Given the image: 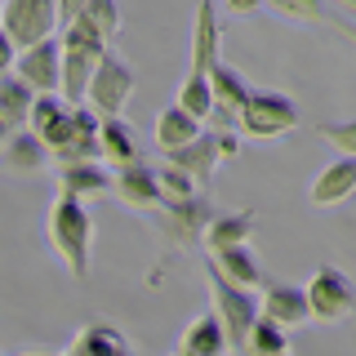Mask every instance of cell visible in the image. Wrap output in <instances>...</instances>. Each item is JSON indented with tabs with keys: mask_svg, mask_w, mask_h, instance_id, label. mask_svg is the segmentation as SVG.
Listing matches in <instances>:
<instances>
[{
	"mask_svg": "<svg viewBox=\"0 0 356 356\" xmlns=\"http://www.w3.org/2000/svg\"><path fill=\"white\" fill-rule=\"evenodd\" d=\"M44 161H54V156H49V147H44L31 129H18L14 138H9L5 156H0V165H5V170H14V174H36Z\"/></svg>",
	"mask_w": 356,
	"mask_h": 356,
	"instance_id": "24",
	"label": "cell"
},
{
	"mask_svg": "<svg viewBox=\"0 0 356 356\" xmlns=\"http://www.w3.org/2000/svg\"><path fill=\"white\" fill-rule=\"evenodd\" d=\"M67 352L72 356H134L129 339L116 325H107V321H89V325H81Z\"/></svg>",
	"mask_w": 356,
	"mask_h": 356,
	"instance_id": "19",
	"label": "cell"
},
{
	"mask_svg": "<svg viewBox=\"0 0 356 356\" xmlns=\"http://www.w3.org/2000/svg\"><path fill=\"white\" fill-rule=\"evenodd\" d=\"M178 352L183 356H232V339H227V330H222V321L214 312H205V316H196L192 325L183 330Z\"/></svg>",
	"mask_w": 356,
	"mask_h": 356,
	"instance_id": "17",
	"label": "cell"
},
{
	"mask_svg": "<svg viewBox=\"0 0 356 356\" xmlns=\"http://www.w3.org/2000/svg\"><path fill=\"white\" fill-rule=\"evenodd\" d=\"M259 5H263V0H227L232 14H250V9H259Z\"/></svg>",
	"mask_w": 356,
	"mask_h": 356,
	"instance_id": "35",
	"label": "cell"
},
{
	"mask_svg": "<svg viewBox=\"0 0 356 356\" xmlns=\"http://www.w3.org/2000/svg\"><path fill=\"white\" fill-rule=\"evenodd\" d=\"M58 40H63V98H67V103H85L89 81H94L98 63L107 58V40L94 36L85 22L63 27Z\"/></svg>",
	"mask_w": 356,
	"mask_h": 356,
	"instance_id": "2",
	"label": "cell"
},
{
	"mask_svg": "<svg viewBox=\"0 0 356 356\" xmlns=\"http://www.w3.org/2000/svg\"><path fill=\"white\" fill-rule=\"evenodd\" d=\"M111 165L103 161H72V165H58V196H76V200H89V196H103L111 192Z\"/></svg>",
	"mask_w": 356,
	"mask_h": 356,
	"instance_id": "13",
	"label": "cell"
},
{
	"mask_svg": "<svg viewBox=\"0 0 356 356\" xmlns=\"http://www.w3.org/2000/svg\"><path fill=\"white\" fill-rule=\"evenodd\" d=\"M156 178H161V196H165V205H187V200H200V196H205V187H200L187 170H178L174 161L156 165Z\"/></svg>",
	"mask_w": 356,
	"mask_h": 356,
	"instance_id": "26",
	"label": "cell"
},
{
	"mask_svg": "<svg viewBox=\"0 0 356 356\" xmlns=\"http://www.w3.org/2000/svg\"><path fill=\"white\" fill-rule=\"evenodd\" d=\"M22 356H44V352H22Z\"/></svg>",
	"mask_w": 356,
	"mask_h": 356,
	"instance_id": "39",
	"label": "cell"
},
{
	"mask_svg": "<svg viewBox=\"0 0 356 356\" xmlns=\"http://www.w3.org/2000/svg\"><path fill=\"white\" fill-rule=\"evenodd\" d=\"M316 134L330 143L339 156H352L356 161V120H334V125H316Z\"/></svg>",
	"mask_w": 356,
	"mask_h": 356,
	"instance_id": "31",
	"label": "cell"
},
{
	"mask_svg": "<svg viewBox=\"0 0 356 356\" xmlns=\"http://www.w3.org/2000/svg\"><path fill=\"white\" fill-rule=\"evenodd\" d=\"M339 5H343V9H348V14L356 18V0H339Z\"/></svg>",
	"mask_w": 356,
	"mask_h": 356,
	"instance_id": "38",
	"label": "cell"
},
{
	"mask_svg": "<svg viewBox=\"0 0 356 356\" xmlns=\"http://www.w3.org/2000/svg\"><path fill=\"white\" fill-rule=\"evenodd\" d=\"M339 27H343V36H352V44H356V27H348V22H339Z\"/></svg>",
	"mask_w": 356,
	"mask_h": 356,
	"instance_id": "37",
	"label": "cell"
},
{
	"mask_svg": "<svg viewBox=\"0 0 356 356\" xmlns=\"http://www.w3.org/2000/svg\"><path fill=\"white\" fill-rule=\"evenodd\" d=\"M205 281H209V303H214V316L222 321V330H227V339H232V352H241L245 339H250V330L259 325V294H254V289L227 285L214 267H205Z\"/></svg>",
	"mask_w": 356,
	"mask_h": 356,
	"instance_id": "4",
	"label": "cell"
},
{
	"mask_svg": "<svg viewBox=\"0 0 356 356\" xmlns=\"http://www.w3.org/2000/svg\"><path fill=\"white\" fill-rule=\"evenodd\" d=\"M218 152H222V161H232V156L241 152V143H236V134H232V129H218Z\"/></svg>",
	"mask_w": 356,
	"mask_h": 356,
	"instance_id": "34",
	"label": "cell"
},
{
	"mask_svg": "<svg viewBox=\"0 0 356 356\" xmlns=\"http://www.w3.org/2000/svg\"><path fill=\"white\" fill-rule=\"evenodd\" d=\"M0 27L9 31V40H14L18 49L54 40V31L63 27L58 0H5V5H0Z\"/></svg>",
	"mask_w": 356,
	"mask_h": 356,
	"instance_id": "5",
	"label": "cell"
},
{
	"mask_svg": "<svg viewBox=\"0 0 356 356\" xmlns=\"http://www.w3.org/2000/svg\"><path fill=\"white\" fill-rule=\"evenodd\" d=\"M98 152H103V165H111V170H125V165H138L143 161V143L138 134L129 129V120L111 116L103 120V134H98Z\"/></svg>",
	"mask_w": 356,
	"mask_h": 356,
	"instance_id": "18",
	"label": "cell"
},
{
	"mask_svg": "<svg viewBox=\"0 0 356 356\" xmlns=\"http://www.w3.org/2000/svg\"><path fill=\"white\" fill-rule=\"evenodd\" d=\"M14 67H18V44L9 40V31H5V27H0V76H9Z\"/></svg>",
	"mask_w": 356,
	"mask_h": 356,
	"instance_id": "32",
	"label": "cell"
},
{
	"mask_svg": "<svg viewBox=\"0 0 356 356\" xmlns=\"http://www.w3.org/2000/svg\"><path fill=\"white\" fill-rule=\"evenodd\" d=\"M303 289H307L312 321H321V325H339V321H348L356 312V285L339 267H316L303 281Z\"/></svg>",
	"mask_w": 356,
	"mask_h": 356,
	"instance_id": "6",
	"label": "cell"
},
{
	"mask_svg": "<svg viewBox=\"0 0 356 356\" xmlns=\"http://www.w3.org/2000/svg\"><path fill=\"white\" fill-rule=\"evenodd\" d=\"M14 72L27 81L36 94H63V40H40L31 49H18Z\"/></svg>",
	"mask_w": 356,
	"mask_h": 356,
	"instance_id": "9",
	"label": "cell"
},
{
	"mask_svg": "<svg viewBox=\"0 0 356 356\" xmlns=\"http://www.w3.org/2000/svg\"><path fill=\"white\" fill-rule=\"evenodd\" d=\"M174 103L183 107L187 116H196L200 125H205V120H214V85H209V76L187 72L183 85H178V94H174Z\"/></svg>",
	"mask_w": 356,
	"mask_h": 356,
	"instance_id": "25",
	"label": "cell"
},
{
	"mask_svg": "<svg viewBox=\"0 0 356 356\" xmlns=\"http://www.w3.org/2000/svg\"><path fill=\"white\" fill-rule=\"evenodd\" d=\"M241 356H289V334L281 325H272V321L259 316V325L250 330V339H245Z\"/></svg>",
	"mask_w": 356,
	"mask_h": 356,
	"instance_id": "27",
	"label": "cell"
},
{
	"mask_svg": "<svg viewBox=\"0 0 356 356\" xmlns=\"http://www.w3.org/2000/svg\"><path fill=\"white\" fill-rule=\"evenodd\" d=\"M0 5H5V0H0Z\"/></svg>",
	"mask_w": 356,
	"mask_h": 356,
	"instance_id": "42",
	"label": "cell"
},
{
	"mask_svg": "<svg viewBox=\"0 0 356 356\" xmlns=\"http://www.w3.org/2000/svg\"><path fill=\"white\" fill-rule=\"evenodd\" d=\"M236 129L245 134L250 143H272V138H285V134L298 129V103L281 89H254L245 111L236 116Z\"/></svg>",
	"mask_w": 356,
	"mask_h": 356,
	"instance_id": "3",
	"label": "cell"
},
{
	"mask_svg": "<svg viewBox=\"0 0 356 356\" xmlns=\"http://www.w3.org/2000/svg\"><path fill=\"white\" fill-rule=\"evenodd\" d=\"M209 218H214V209H209V200H187V205H161L156 209V227H161V236L170 245H196L205 241V227Z\"/></svg>",
	"mask_w": 356,
	"mask_h": 356,
	"instance_id": "11",
	"label": "cell"
},
{
	"mask_svg": "<svg viewBox=\"0 0 356 356\" xmlns=\"http://www.w3.org/2000/svg\"><path fill=\"white\" fill-rule=\"evenodd\" d=\"M44 232H49L54 254H58L63 267L72 272V281H89V267H94V218H89L85 200L54 196Z\"/></svg>",
	"mask_w": 356,
	"mask_h": 356,
	"instance_id": "1",
	"label": "cell"
},
{
	"mask_svg": "<svg viewBox=\"0 0 356 356\" xmlns=\"http://www.w3.org/2000/svg\"><path fill=\"white\" fill-rule=\"evenodd\" d=\"M81 22L94 31V36L111 40L120 31V5H116V0H89V9L81 14Z\"/></svg>",
	"mask_w": 356,
	"mask_h": 356,
	"instance_id": "28",
	"label": "cell"
},
{
	"mask_svg": "<svg viewBox=\"0 0 356 356\" xmlns=\"http://www.w3.org/2000/svg\"><path fill=\"white\" fill-rule=\"evenodd\" d=\"M254 236V214L250 209H232V214H214L205 227V250L218 254V250H236V245H250Z\"/></svg>",
	"mask_w": 356,
	"mask_h": 356,
	"instance_id": "22",
	"label": "cell"
},
{
	"mask_svg": "<svg viewBox=\"0 0 356 356\" xmlns=\"http://www.w3.org/2000/svg\"><path fill=\"white\" fill-rule=\"evenodd\" d=\"M170 356H183V352H170Z\"/></svg>",
	"mask_w": 356,
	"mask_h": 356,
	"instance_id": "40",
	"label": "cell"
},
{
	"mask_svg": "<svg viewBox=\"0 0 356 356\" xmlns=\"http://www.w3.org/2000/svg\"><path fill=\"white\" fill-rule=\"evenodd\" d=\"M111 192H116V200H120V205H129L134 214H156V209L165 205L156 165H143V161L111 174Z\"/></svg>",
	"mask_w": 356,
	"mask_h": 356,
	"instance_id": "10",
	"label": "cell"
},
{
	"mask_svg": "<svg viewBox=\"0 0 356 356\" xmlns=\"http://www.w3.org/2000/svg\"><path fill=\"white\" fill-rule=\"evenodd\" d=\"M209 267H214V272H218L227 285H236V289H259V285H263V267H259V259H254L250 245H236V250L209 254Z\"/></svg>",
	"mask_w": 356,
	"mask_h": 356,
	"instance_id": "20",
	"label": "cell"
},
{
	"mask_svg": "<svg viewBox=\"0 0 356 356\" xmlns=\"http://www.w3.org/2000/svg\"><path fill=\"white\" fill-rule=\"evenodd\" d=\"M259 316L281 325L285 334L307 325L312 321V307H307V289L303 285H285V281H263L259 289Z\"/></svg>",
	"mask_w": 356,
	"mask_h": 356,
	"instance_id": "8",
	"label": "cell"
},
{
	"mask_svg": "<svg viewBox=\"0 0 356 356\" xmlns=\"http://www.w3.org/2000/svg\"><path fill=\"white\" fill-rule=\"evenodd\" d=\"M63 356H72V352H63Z\"/></svg>",
	"mask_w": 356,
	"mask_h": 356,
	"instance_id": "41",
	"label": "cell"
},
{
	"mask_svg": "<svg viewBox=\"0 0 356 356\" xmlns=\"http://www.w3.org/2000/svg\"><path fill=\"white\" fill-rule=\"evenodd\" d=\"M356 192V161L352 156H334L330 165H321L316 178H312V187H307V196H312V205H343Z\"/></svg>",
	"mask_w": 356,
	"mask_h": 356,
	"instance_id": "12",
	"label": "cell"
},
{
	"mask_svg": "<svg viewBox=\"0 0 356 356\" xmlns=\"http://www.w3.org/2000/svg\"><path fill=\"white\" fill-rule=\"evenodd\" d=\"M205 134V125H200L196 116H187L178 103H170L156 116V129H152V138H156V147H161L165 156H178L183 147H192V143Z\"/></svg>",
	"mask_w": 356,
	"mask_h": 356,
	"instance_id": "16",
	"label": "cell"
},
{
	"mask_svg": "<svg viewBox=\"0 0 356 356\" xmlns=\"http://www.w3.org/2000/svg\"><path fill=\"white\" fill-rule=\"evenodd\" d=\"M89 9V0H58V18L63 27H72V22H81V14Z\"/></svg>",
	"mask_w": 356,
	"mask_h": 356,
	"instance_id": "33",
	"label": "cell"
},
{
	"mask_svg": "<svg viewBox=\"0 0 356 356\" xmlns=\"http://www.w3.org/2000/svg\"><path fill=\"white\" fill-rule=\"evenodd\" d=\"M9 138H14V129H9L5 120H0V156H5V147H9Z\"/></svg>",
	"mask_w": 356,
	"mask_h": 356,
	"instance_id": "36",
	"label": "cell"
},
{
	"mask_svg": "<svg viewBox=\"0 0 356 356\" xmlns=\"http://www.w3.org/2000/svg\"><path fill=\"white\" fill-rule=\"evenodd\" d=\"M218 49H222V31H218V18H214V0H200L196 5V27H192V67H187V72L209 76L222 63Z\"/></svg>",
	"mask_w": 356,
	"mask_h": 356,
	"instance_id": "14",
	"label": "cell"
},
{
	"mask_svg": "<svg viewBox=\"0 0 356 356\" xmlns=\"http://www.w3.org/2000/svg\"><path fill=\"white\" fill-rule=\"evenodd\" d=\"M170 161L178 165V170H187L200 187H205L209 178H214L218 161H222V152H218V134H214V129H205V134H200V138L192 143V147H183L178 156H170Z\"/></svg>",
	"mask_w": 356,
	"mask_h": 356,
	"instance_id": "23",
	"label": "cell"
},
{
	"mask_svg": "<svg viewBox=\"0 0 356 356\" xmlns=\"http://www.w3.org/2000/svg\"><path fill=\"white\" fill-rule=\"evenodd\" d=\"M36 89H31L27 81H22L18 72H9V76H0V120H5L9 129H27V120H31V107H36Z\"/></svg>",
	"mask_w": 356,
	"mask_h": 356,
	"instance_id": "21",
	"label": "cell"
},
{
	"mask_svg": "<svg viewBox=\"0 0 356 356\" xmlns=\"http://www.w3.org/2000/svg\"><path fill=\"white\" fill-rule=\"evenodd\" d=\"M67 107H72V103H67L63 94H40V98H36V107H31L27 129H31V134H44L58 116H67Z\"/></svg>",
	"mask_w": 356,
	"mask_h": 356,
	"instance_id": "30",
	"label": "cell"
},
{
	"mask_svg": "<svg viewBox=\"0 0 356 356\" xmlns=\"http://www.w3.org/2000/svg\"><path fill=\"white\" fill-rule=\"evenodd\" d=\"M209 85H214V116L222 120V125H236V116L245 111L254 89L245 85V76L232 63H218L214 72H209Z\"/></svg>",
	"mask_w": 356,
	"mask_h": 356,
	"instance_id": "15",
	"label": "cell"
},
{
	"mask_svg": "<svg viewBox=\"0 0 356 356\" xmlns=\"http://www.w3.org/2000/svg\"><path fill=\"white\" fill-rule=\"evenodd\" d=\"M129 98H134V72H129V63L120 58V54H111V49H107V58L98 63L94 81H89L85 103L94 107L103 120H111V116H120V111H125Z\"/></svg>",
	"mask_w": 356,
	"mask_h": 356,
	"instance_id": "7",
	"label": "cell"
},
{
	"mask_svg": "<svg viewBox=\"0 0 356 356\" xmlns=\"http://www.w3.org/2000/svg\"><path fill=\"white\" fill-rule=\"evenodd\" d=\"M263 5L289 22H321L325 14V0H263Z\"/></svg>",
	"mask_w": 356,
	"mask_h": 356,
	"instance_id": "29",
	"label": "cell"
}]
</instances>
